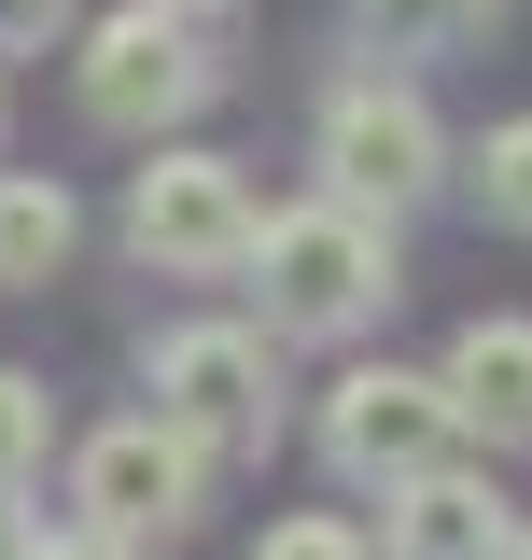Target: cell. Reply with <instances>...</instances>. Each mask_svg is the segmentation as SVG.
Wrapping results in <instances>:
<instances>
[{"label": "cell", "mask_w": 532, "mask_h": 560, "mask_svg": "<svg viewBox=\"0 0 532 560\" xmlns=\"http://www.w3.org/2000/svg\"><path fill=\"white\" fill-rule=\"evenodd\" d=\"M253 267H266V323H294V337H350L379 294H393V238H379V210H280L253 224Z\"/></svg>", "instance_id": "1"}, {"label": "cell", "mask_w": 532, "mask_h": 560, "mask_svg": "<svg viewBox=\"0 0 532 560\" xmlns=\"http://www.w3.org/2000/svg\"><path fill=\"white\" fill-rule=\"evenodd\" d=\"M449 434H463L449 378H406V364H350V378H336V407H323L336 477H365V490L435 477V463H449Z\"/></svg>", "instance_id": "2"}, {"label": "cell", "mask_w": 532, "mask_h": 560, "mask_svg": "<svg viewBox=\"0 0 532 560\" xmlns=\"http://www.w3.org/2000/svg\"><path fill=\"white\" fill-rule=\"evenodd\" d=\"M127 238H140V267L224 280V267H253V197H239L224 154H154L140 197H127Z\"/></svg>", "instance_id": "3"}, {"label": "cell", "mask_w": 532, "mask_h": 560, "mask_svg": "<svg viewBox=\"0 0 532 560\" xmlns=\"http://www.w3.org/2000/svg\"><path fill=\"white\" fill-rule=\"evenodd\" d=\"M210 98V57H197V28L169 14V0H127L99 43H84V113L99 127H169V113H197Z\"/></svg>", "instance_id": "4"}, {"label": "cell", "mask_w": 532, "mask_h": 560, "mask_svg": "<svg viewBox=\"0 0 532 560\" xmlns=\"http://www.w3.org/2000/svg\"><path fill=\"white\" fill-rule=\"evenodd\" d=\"M266 407H280V378H266V337H239V323H197V337L154 350V420H169V434L266 448Z\"/></svg>", "instance_id": "5"}, {"label": "cell", "mask_w": 532, "mask_h": 560, "mask_svg": "<svg viewBox=\"0 0 532 560\" xmlns=\"http://www.w3.org/2000/svg\"><path fill=\"white\" fill-rule=\"evenodd\" d=\"M84 533H113V547H140V533H183L197 518V434H169V420H113L99 448H84Z\"/></svg>", "instance_id": "6"}, {"label": "cell", "mask_w": 532, "mask_h": 560, "mask_svg": "<svg viewBox=\"0 0 532 560\" xmlns=\"http://www.w3.org/2000/svg\"><path fill=\"white\" fill-rule=\"evenodd\" d=\"M435 113L406 98V84H336V113H323V168H336V197L350 210H406L420 183H435Z\"/></svg>", "instance_id": "7"}, {"label": "cell", "mask_w": 532, "mask_h": 560, "mask_svg": "<svg viewBox=\"0 0 532 560\" xmlns=\"http://www.w3.org/2000/svg\"><path fill=\"white\" fill-rule=\"evenodd\" d=\"M505 547H519L505 504H490L476 477H449V463L393 490V560H505Z\"/></svg>", "instance_id": "8"}, {"label": "cell", "mask_w": 532, "mask_h": 560, "mask_svg": "<svg viewBox=\"0 0 532 560\" xmlns=\"http://www.w3.org/2000/svg\"><path fill=\"white\" fill-rule=\"evenodd\" d=\"M449 407H463L476 434L519 448V434H532V323H463V350H449Z\"/></svg>", "instance_id": "9"}, {"label": "cell", "mask_w": 532, "mask_h": 560, "mask_svg": "<svg viewBox=\"0 0 532 560\" xmlns=\"http://www.w3.org/2000/svg\"><path fill=\"white\" fill-rule=\"evenodd\" d=\"M70 267V197L43 168H0V294H43Z\"/></svg>", "instance_id": "10"}, {"label": "cell", "mask_w": 532, "mask_h": 560, "mask_svg": "<svg viewBox=\"0 0 532 560\" xmlns=\"http://www.w3.org/2000/svg\"><path fill=\"white\" fill-rule=\"evenodd\" d=\"M350 14H365L393 57H449V43H476V28H490V0H350Z\"/></svg>", "instance_id": "11"}, {"label": "cell", "mask_w": 532, "mask_h": 560, "mask_svg": "<svg viewBox=\"0 0 532 560\" xmlns=\"http://www.w3.org/2000/svg\"><path fill=\"white\" fill-rule=\"evenodd\" d=\"M476 210H490V224H532V113L476 140Z\"/></svg>", "instance_id": "12"}, {"label": "cell", "mask_w": 532, "mask_h": 560, "mask_svg": "<svg viewBox=\"0 0 532 560\" xmlns=\"http://www.w3.org/2000/svg\"><path fill=\"white\" fill-rule=\"evenodd\" d=\"M28 463H43V393H28V378H0V490L28 477Z\"/></svg>", "instance_id": "13"}, {"label": "cell", "mask_w": 532, "mask_h": 560, "mask_svg": "<svg viewBox=\"0 0 532 560\" xmlns=\"http://www.w3.org/2000/svg\"><path fill=\"white\" fill-rule=\"evenodd\" d=\"M253 560H365V547H350V533H336V518H294V533H266Z\"/></svg>", "instance_id": "14"}, {"label": "cell", "mask_w": 532, "mask_h": 560, "mask_svg": "<svg viewBox=\"0 0 532 560\" xmlns=\"http://www.w3.org/2000/svg\"><path fill=\"white\" fill-rule=\"evenodd\" d=\"M70 0H0V57H28V43H57Z\"/></svg>", "instance_id": "15"}, {"label": "cell", "mask_w": 532, "mask_h": 560, "mask_svg": "<svg viewBox=\"0 0 532 560\" xmlns=\"http://www.w3.org/2000/svg\"><path fill=\"white\" fill-rule=\"evenodd\" d=\"M28 560H127V547H113V533H43Z\"/></svg>", "instance_id": "16"}, {"label": "cell", "mask_w": 532, "mask_h": 560, "mask_svg": "<svg viewBox=\"0 0 532 560\" xmlns=\"http://www.w3.org/2000/svg\"><path fill=\"white\" fill-rule=\"evenodd\" d=\"M505 560H532V533H519V547H505Z\"/></svg>", "instance_id": "17"}]
</instances>
